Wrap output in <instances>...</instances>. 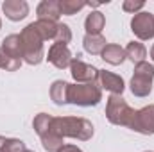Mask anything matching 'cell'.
<instances>
[{
    "label": "cell",
    "instance_id": "obj_1",
    "mask_svg": "<svg viewBox=\"0 0 154 152\" xmlns=\"http://www.w3.org/2000/svg\"><path fill=\"white\" fill-rule=\"evenodd\" d=\"M54 131L59 138H74L79 141H88L91 140L95 129L93 123L88 118L82 116H54L52 120Z\"/></svg>",
    "mask_w": 154,
    "mask_h": 152
},
{
    "label": "cell",
    "instance_id": "obj_2",
    "mask_svg": "<svg viewBox=\"0 0 154 152\" xmlns=\"http://www.w3.org/2000/svg\"><path fill=\"white\" fill-rule=\"evenodd\" d=\"M20 39H22V59L31 66L39 65L45 59V48H43L45 39L39 32L36 22H32L22 29Z\"/></svg>",
    "mask_w": 154,
    "mask_h": 152
},
{
    "label": "cell",
    "instance_id": "obj_3",
    "mask_svg": "<svg viewBox=\"0 0 154 152\" xmlns=\"http://www.w3.org/2000/svg\"><path fill=\"white\" fill-rule=\"evenodd\" d=\"M52 120H54V116L48 113H38L32 120V129L39 136L41 145L47 152H57L65 145V140L56 134Z\"/></svg>",
    "mask_w": 154,
    "mask_h": 152
},
{
    "label": "cell",
    "instance_id": "obj_4",
    "mask_svg": "<svg viewBox=\"0 0 154 152\" xmlns=\"http://www.w3.org/2000/svg\"><path fill=\"white\" fill-rule=\"evenodd\" d=\"M68 104L79 108H91L102 100V90L99 82L90 84H70L68 86Z\"/></svg>",
    "mask_w": 154,
    "mask_h": 152
},
{
    "label": "cell",
    "instance_id": "obj_5",
    "mask_svg": "<svg viewBox=\"0 0 154 152\" xmlns=\"http://www.w3.org/2000/svg\"><path fill=\"white\" fill-rule=\"evenodd\" d=\"M152 81H154V65L149 61H142L134 65V74L131 77L129 90L134 97L145 99L152 91Z\"/></svg>",
    "mask_w": 154,
    "mask_h": 152
},
{
    "label": "cell",
    "instance_id": "obj_6",
    "mask_svg": "<svg viewBox=\"0 0 154 152\" xmlns=\"http://www.w3.org/2000/svg\"><path fill=\"white\" fill-rule=\"evenodd\" d=\"M134 116V109L125 102L122 95H109L106 102V118L109 123L120 125V127H129Z\"/></svg>",
    "mask_w": 154,
    "mask_h": 152
},
{
    "label": "cell",
    "instance_id": "obj_7",
    "mask_svg": "<svg viewBox=\"0 0 154 152\" xmlns=\"http://www.w3.org/2000/svg\"><path fill=\"white\" fill-rule=\"evenodd\" d=\"M129 129L138 132V134H143V136H152L154 134V104H149V106H145L142 109H136Z\"/></svg>",
    "mask_w": 154,
    "mask_h": 152
},
{
    "label": "cell",
    "instance_id": "obj_8",
    "mask_svg": "<svg viewBox=\"0 0 154 152\" xmlns=\"http://www.w3.org/2000/svg\"><path fill=\"white\" fill-rule=\"evenodd\" d=\"M131 31L142 41L154 38V14L147 11H140L131 18Z\"/></svg>",
    "mask_w": 154,
    "mask_h": 152
},
{
    "label": "cell",
    "instance_id": "obj_9",
    "mask_svg": "<svg viewBox=\"0 0 154 152\" xmlns=\"http://www.w3.org/2000/svg\"><path fill=\"white\" fill-rule=\"evenodd\" d=\"M70 74L74 77L75 84H90V82H97L99 81V68H95L93 65H88L81 59V56H77L70 63Z\"/></svg>",
    "mask_w": 154,
    "mask_h": 152
},
{
    "label": "cell",
    "instance_id": "obj_10",
    "mask_svg": "<svg viewBox=\"0 0 154 152\" xmlns=\"http://www.w3.org/2000/svg\"><path fill=\"white\" fill-rule=\"evenodd\" d=\"M74 56L68 48V45H63V43H52L50 48H48V54H47V61L56 66L57 70H65V68H70V63H72Z\"/></svg>",
    "mask_w": 154,
    "mask_h": 152
},
{
    "label": "cell",
    "instance_id": "obj_11",
    "mask_svg": "<svg viewBox=\"0 0 154 152\" xmlns=\"http://www.w3.org/2000/svg\"><path fill=\"white\" fill-rule=\"evenodd\" d=\"M97 82H99L100 90H108L111 95H122L125 90L124 79L118 74L109 72V70H99V81Z\"/></svg>",
    "mask_w": 154,
    "mask_h": 152
},
{
    "label": "cell",
    "instance_id": "obj_12",
    "mask_svg": "<svg viewBox=\"0 0 154 152\" xmlns=\"http://www.w3.org/2000/svg\"><path fill=\"white\" fill-rule=\"evenodd\" d=\"M2 11L7 20L11 22H20L27 18L29 14V4L25 0H5L2 2Z\"/></svg>",
    "mask_w": 154,
    "mask_h": 152
},
{
    "label": "cell",
    "instance_id": "obj_13",
    "mask_svg": "<svg viewBox=\"0 0 154 152\" xmlns=\"http://www.w3.org/2000/svg\"><path fill=\"white\" fill-rule=\"evenodd\" d=\"M38 20H52L59 22L61 18V9H59V0H43L36 7Z\"/></svg>",
    "mask_w": 154,
    "mask_h": 152
},
{
    "label": "cell",
    "instance_id": "obj_14",
    "mask_svg": "<svg viewBox=\"0 0 154 152\" xmlns=\"http://www.w3.org/2000/svg\"><path fill=\"white\" fill-rule=\"evenodd\" d=\"M100 57H102L104 63L113 65V66H118V65H122V63L125 61V50H124L120 45H116V43H108V45L104 47Z\"/></svg>",
    "mask_w": 154,
    "mask_h": 152
},
{
    "label": "cell",
    "instance_id": "obj_15",
    "mask_svg": "<svg viewBox=\"0 0 154 152\" xmlns=\"http://www.w3.org/2000/svg\"><path fill=\"white\" fill-rule=\"evenodd\" d=\"M68 86H70V82H66L63 79H57V81L52 82V86H50V99H52V102L56 106L68 104V100H66V97H68Z\"/></svg>",
    "mask_w": 154,
    "mask_h": 152
},
{
    "label": "cell",
    "instance_id": "obj_16",
    "mask_svg": "<svg viewBox=\"0 0 154 152\" xmlns=\"http://www.w3.org/2000/svg\"><path fill=\"white\" fill-rule=\"evenodd\" d=\"M106 45H108V41H106V38H104L102 34H86V36L82 38V47H84V50H86L88 54H91V56H100Z\"/></svg>",
    "mask_w": 154,
    "mask_h": 152
},
{
    "label": "cell",
    "instance_id": "obj_17",
    "mask_svg": "<svg viewBox=\"0 0 154 152\" xmlns=\"http://www.w3.org/2000/svg\"><path fill=\"white\" fill-rule=\"evenodd\" d=\"M104 27H106V16L100 11H91L84 20L86 34H100Z\"/></svg>",
    "mask_w": 154,
    "mask_h": 152
},
{
    "label": "cell",
    "instance_id": "obj_18",
    "mask_svg": "<svg viewBox=\"0 0 154 152\" xmlns=\"http://www.w3.org/2000/svg\"><path fill=\"white\" fill-rule=\"evenodd\" d=\"M0 48L7 56L22 59V39H20V34H9V36H5V38L2 39V43H0Z\"/></svg>",
    "mask_w": 154,
    "mask_h": 152
},
{
    "label": "cell",
    "instance_id": "obj_19",
    "mask_svg": "<svg viewBox=\"0 0 154 152\" xmlns=\"http://www.w3.org/2000/svg\"><path fill=\"white\" fill-rule=\"evenodd\" d=\"M124 50H125V59H131L134 65L145 61V57H147V48L140 41H129Z\"/></svg>",
    "mask_w": 154,
    "mask_h": 152
},
{
    "label": "cell",
    "instance_id": "obj_20",
    "mask_svg": "<svg viewBox=\"0 0 154 152\" xmlns=\"http://www.w3.org/2000/svg\"><path fill=\"white\" fill-rule=\"evenodd\" d=\"M36 25H38L39 32H41V36H43L45 41H47V39H52V41L56 39L59 22H52V20H36Z\"/></svg>",
    "mask_w": 154,
    "mask_h": 152
},
{
    "label": "cell",
    "instance_id": "obj_21",
    "mask_svg": "<svg viewBox=\"0 0 154 152\" xmlns=\"http://www.w3.org/2000/svg\"><path fill=\"white\" fill-rule=\"evenodd\" d=\"M84 7H86L84 0H59V9H61V14L65 16H74Z\"/></svg>",
    "mask_w": 154,
    "mask_h": 152
},
{
    "label": "cell",
    "instance_id": "obj_22",
    "mask_svg": "<svg viewBox=\"0 0 154 152\" xmlns=\"http://www.w3.org/2000/svg\"><path fill=\"white\" fill-rule=\"evenodd\" d=\"M27 147L18 138H4L0 136V152H25Z\"/></svg>",
    "mask_w": 154,
    "mask_h": 152
},
{
    "label": "cell",
    "instance_id": "obj_23",
    "mask_svg": "<svg viewBox=\"0 0 154 152\" xmlns=\"http://www.w3.org/2000/svg\"><path fill=\"white\" fill-rule=\"evenodd\" d=\"M22 59H16V57H11L7 56L2 48H0V70H5V72H16L20 66H22Z\"/></svg>",
    "mask_w": 154,
    "mask_h": 152
},
{
    "label": "cell",
    "instance_id": "obj_24",
    "mask_svg": "<svg viewBox=\"0 0 154 152\" xmlns=\"http://www.w3.org/2000/svg\"><path fill=\"white\" fill-rule=\"evenodd\" d=\"M70 41H72V29H70V25H66V23H61V22H59V25H57V34H56L54 43L68 45Z\"/></svg>",
    "mask_w": 154,
    "mask_h": 152
},
{
    "label": "cell",
    "instance_id": "obj_25",
    "mask_svg": "<svg viewBox=\"0 0 154 152\" xmlns=\"http://www.w3.org/2000/svg\"><path fill=\"white\" fill-rule=\"evenodd\" d=\"M143 7H145V2H134V0H125V2L122 4V9H124L125 13H133V14L140 13V11H142Z\"/></svg>",
    "mask_w": 154,
    "mask_h": 152
},
{
    "label": "cell",
    "instance_id": "obj_26",
    "mask_svg": "<svg viewBox=\"0 0 154 152\" xmlns=\"http://www.w3.org/2000/svg\"><path fill=\"white\" fill-rule=\"evenodd\" d=\"M57 152H82V150H81L79 147H75V145H70V143H65V145H63V147H61V149H59Z\"/></svg>",
    "mask_w": 154,
    "mask_h": 152
},
{
    "label": "cell",
    "instance_id": "obj_27",
    "mask_svg": "<svg viewBox=\"0 0 154 152\" xmlns=\"http://www.w3.org/2000/svg\"><path fill=\"white\" fill-rule=\"evenodd\" d=\"M149 54H151V59H152V61H154V45H152V47H151V52H149Z\"/></svg>",
    "mask_w": 154,
    "mask_h": 152
},
{
    "label": "cell",
    "instance_id": "obj_28",
    "mask_svg": "<svg viewBox=\"0 0 154 152\" xmlns=\"http://www.w3.org/2000/svg\"><path fill=\"white\" fill-rule=\"evenodd\" d=\"M25 152H34V150H29V149H27V150H25Z\"/></svg>",
    "mask_w": 154,
    "mask_h": 152
},
{
    "label": "cell",
    "instance_id": "obj_29",
    "mask_svg": "<svg viewBox=\"0 0 154 152\" xmlns=\"http://www.w3.org/2000/svg\"><path fill=\"white\" fill-rule=\"evenodd\" d=\"M0 29H2V20H0Z\"/></svg>",
    "mask_w": 154,
    "mask_h": 152
},
{
    "label": "cell",
    "instance_id": "obj_30",
    "mask_svg": "<svg viewBox=\"0 0 154 152\" xmlns=\"http://www.w3.org/2000/svg\"><path fill=\"white\" fill-rule=\"evenodd\" d=\"M145 152H152V150H145Z\"/></svg>",
    "mask_w": 154,
    "mask_h": 152
}]
</instances>
